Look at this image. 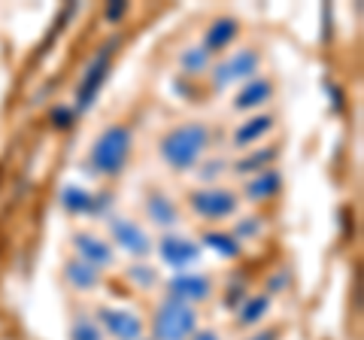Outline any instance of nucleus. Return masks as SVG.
Segmentation results:
<instances>
[{"label": "nucleus", "instance_id": "obj_12", "mask_svg": "<svg viewBox=\"0 0 364 340\" xmlns=\"http://www.w3.org/2000/svg\"><path fill=\"white\" fill-rule=\"evenodd\" d=\"M273 128H277V119H273L270 112H252V116L243 119L234 128L231 146H234V149H240V152H249V149H255V143L264 140Z\"/></svg>", "mask_w": 364, "mask_h": 340}, {"label": "nucleus", "instance_id": "obj_8", "mask_svg": "<svg viewBox=\"0 0 364 340\" xmlns=\"http://www.w3.org/2000/svg\"><path fill=\"white\" fill-rule=\"evenodd\" d=\"M158 258L167 265V267H173V274H182V270H188V267H195L200 262V243L198 240H191L188 234H179V231H167L158 237Z\"/></svg>", "mask_w": 364, "mask_h": 340}, {"label": "nucleus", "instance_id": "obj_6", "mask_svg": "<svg viewBox=\"0 0 364 340\" xmlns=\"http://www.w3.org/2000/svg\"><path fill=\"white\" fill-rule=\"evenodd\" d=\"M107 231H109L112 246H119L122 253H128L131 258H149L155 253V240L136 219L107 216Z\"/></svg>", "mask_w": 364, "mask_h": 340}, {"label": "nucleus", "instance_id": "obj_30", "mask_svg": "<svg viewBox=\"0 0 364 340\" xmlns=\"http://www.w3.org/2000/svg\"><path fill=\"white\" fill-rule=\"evenodd\" d=\"M188 340H222V334H219V331H213V328H198V331L191 334Z\"/></svg>", "mask_w": 364, "mask_h": 340}, {"label": "nucleus", "instance_id": "obj_2", "mask_svg": "<svg viewBox=\"0 0 364 340\" xmlns=\"http://www.w3.org/2000/svg\"><path fill=\"white\" fill-rule=\"evenodd\" d=\"M134 149V134L128 131V124H107L104 131L95 137L88 149V167L95 176L116 179L131 161Z\"/></svg>", "mask_w": 364, "mask_h": 340}, {"label": "nucleus", "instance_id": "obj_15", "mask_svg": "<svg viewBox=\"0 0 364 340\" xmlns=\"http://www.w3.org/2000/svg\"><path fill=\"white\" fill-rule=\"evenodd\" d=\"M58 203L70 216H97L107 207V195H91L82 186H64L58 191Z\"/></svg>", "mask_w": 364, "mask_h": 340}, {"label": "nucleus", "instance_id": "obj_14", "mask_svg": "<svg viewBox=\"0 0 364 340\" xmlns=\"http://www.w3.org/2000/svg\"><path fill=\"white\" fill-rule=\"evenodd\" d=\"M240 37V25H237V18L231 16H215L207 31H203V37H200V49L210 55H222L225 49H231V43Z\"/></svg>", "mask_w": 364, "mask_h": 340}, {"label": "nucleus", "instance_id": "obj_11", "mask_svg": "<svg viewBox=\"0 0 364 340\" xmlns=\"http://www.w3.org/2000/svg\"><path fill=\"white\" fill-rule=\"evenodd\" d=\"M213 294V280L207 274H198V270H182L167 280V298H176L188 307H198V304L210 301Z\"/></svg>", "mask_w": 364, "mask_h": 340}, {"label": "nucleus", "instance_id": "obj_13", "mask_svg": "<svg viewBox=\"0 0 364 340\" xmlns=\"http://www.w3.org/2000/svg\"><path fill=\"white\" fill-rule=\"evenodd\" d=\"M143 213H146V219H149L158 231H176V225H179V203L164 195V191H149L143 201Z\"/></svg>", "mask_w": 364, "mask_h": 340}, {"label": "nucleus", "instance_id": "obj_10", "mask_svg": "<svg viewBox=\"0 0 364 340\" xmlns=\"http://www.w3.org/2000/svg\"><path fill=\"white\" fill-rule=\"evenodd\" d=\"M70 246H73V258L91 265L95 270H100V274H104V267L116 265V249L109 246V240L97 237L95 231H76L70 237Z\"/></svg>", "mask_w": 364, "mask_h": 340}, {"label": "nucleus", "instance_id": "obj_28", "mask_svg": "<svg viewBox=\"0 0 364 340\" xmlns=\"http://www.w3.org/2000/svg\"><path fill=\"white\" fill-rule=\"evenodd\" d=\"M124 16H128V4H122V0H119V4H109L104 9V18L109 21V25H116V21H122Z\"/></svg>", "mask_w": 364, "mask_h": 340}, {"label": "nucleus", "instance_id": "obj_17", "mask_svg": "<svg viewBox=\"0 0 364 340\" xmlns=\"http://www.w3.org/2000/svg\"><path fill=\"white\" fill-rule=\"evenodd\" d=\"M273 97V83L267 76H252L249 83L240 85V92L234 95V110L237 112H255L258 107H264Z\"/></svg>", "mask_w": 364, "mask_h": 340}, {"label": "nucleus", "instance_id": "obj_4", "mask_svg": "<svg viewBox=\"0 0 364 340\" xmlns=\"http://www.w3.org/2000/svg\"><path fill=\"white\" fill-rule=\"evenodd\" d=\"M198 331V310L176 298H164L152 313V340H188Z\"/></svg>", "mask_w": 364, "mask_h": 340}, {"label": "nucleus", "instance_id": "obj_18", "mask_svg": "<svg viewBox=\"0 0 364 340\" xmlns=\"http://www.w3.org/2000/svg\"><path fill=\"white\" fill-rule=\"evenodd\" d=\"M64 280H67V286L70 289H76V292H95L100 282H104V274L100 270H95L91 265H85V262H79V258H67L64 262Z\"/></svg>", "mask_w": 364, "mask_h": 340}, {"label": "nucleus", "instance_id": "obj_29", "mask_svg": "<svg viewBox=\"0 0 364 340\" xmlns=\"http://www.w3.org/2000/svg\"><path fill=\"white\" fill-rule=\"evenodd\" d=\"M243 340H279V328H261V331L255 334H249Z\"/></svg>", "mask_w": 364, "mask_h": 340}, {"label": "nucleus", "instance_id": "obj_16", "mask_svg": "<svg viewBox=\"0 0 364 340\" xmlns=\"http://www.w3.org/2000/svg\"><path fill=\"white\" fill-rule=\"evenodd\" d=\"M279 188H282V174L277 167H267V170H261V174L246 176L243 198L249 203H267V201H273L279 195Z\"/></svg>", "mask_w": 364, "mask_h": 340}, {"label": "nucleus", "instance_id": "obj_19", "mask_svg": "<svg viewBox=\"0 0 364 340\" xmlns=\"http://www.w3.org/2000/svg\"><path fill=\"white\" fill-rule=\"evenodd\" d=\"M279 158V149L277 146H258V149H249L243 152L237 161L231 164V170L237 176H252V174H261V170L273 167V161Z\"/></svg>", "mask_w": 364, "mask_h": 340}, {"label": "nucleus", "instance_id": "obj_27", "mask_svg": "<svg viewBox=\"0 0 364 340\" xmlns=\"http://www.w3.org/2000/svg\"><path fill=\"white\" fill-rule=\"evenodd\" d=\"M52 122H55V128H70L73 124V110L70 107H55L52 110Z\"/></svg>", "mask_w": 364, "mask_h": 340}, {"label": "nucleus", "instance_id": "obj_25", "mask_svg": "<svg viewBox=\"0 0 364 340\" xmlns=\"http://www.w3.org/2000/svg\"><path fill=\"white\" fill-rule=\"evenodd\" d=\"M128 280L134 282V286H140V289H149V286L158 282V270L146 267V265H136V267L128 270Z\"/></svg>", "mask_w": 364, "mask_h": 340}, {"label": "nucleus", "instance_id": "obj_22", "mask_svg": "<svg viewBox=\"0 0 364 340\" xmlns=\"http://www.w3.org/2000/svg\"><path fill=\"white\" fill-rule=\"evenodd\" d=\"M179 67H182L186 76H200V73H207L213 64H210V55L200 46H191V49H186L179 55Z\"/></svg>", "mask_w": 364, "mask_h": 340}, {"label": "nucleus", "instance_id": "obj_20", "mask_svg": "<svg viewBox=\"0 0 364 340\" xmlns=\"http://www.w3.org/2000/svg\"><path fill=\"white\" fill-rule=\"evenodd\" d=\"M270 294L258 292V294H246V301L237 307V328H252L258 325L264 316L270 313Z\"/></svg>", "mask_w": 364, "mask_h": 340}, {"label": "nucleus", "instance_id": "obj_5", "mask_svg": "<svg viewBox=\"0 0 364 340\" xmlns=\"http://www.w3.org/2000/svg\"><path fill=\"white\" fill-rule=\"evenodd\" d=\"M188 210L203 222H225L240 213V198L231 188L203 186V188L188 191Z\"/></svg>", "mask_w": 364, "mask_h": 340}, {"label": "nucleus", "instance_id": "obj_9", "mask_svg": "<svg viewBox=\"0 0 364 340\" xmlns=\"http://www.w3.org/2000/svg\"><path fill=\"white\" fill-rule=\"evenodd\" d=\"M97 325L104 337L109 340H146V325L140 319L136 310H128V307H100L97 310Z\"/></svg>", "mask_w": 364, "mask_h": 340}, {"label": "nucleus", "instance_id": "obj_7", "mask_svg": "<svg viewBox=\"0 0 364 340\" xmlns=\"http://www.w3.org/2000/svg\"><path fill=\"white\" fill-rule=\"evenodd\" d=\"M109 67H112V49L100 46L88 58L85 70H82V79H79V85H76V110H91L95 107L97 95L104 92V85L109 79Z\"/></svg>", "mask_w": 364, "mask_h": 340}, {"label": "nucleus", "instance_id": "obj_23", "mask_svg": "<svg viewBox=\"0 0 364 340\" xmlns=\"http://www.w3.org/2000/svg\"><path fill=\"white\" fill-rule=\"evenodd\" d=\"M70 340H107V337H104V331H100L95 316L79 313L76 319L70 322Z\"/></svg>", "mask_w": 364, "mask_h": 340}, {"label": "nucleus", "instance_id": "obj_21", "mask_svg": "<svg viewBox=\"0 0 364 340\" xmlns=\"http://www.w3.org/2000/svg\"><path fill=\"white\" fill-rule=\"evenodd\" d=\"M203 246L213 249V253L222 255V258H240V253H243L240 240H237L231 231H203L200 234V249Z\"/></svg>", "mask_w": 364, "mask_h": 340}, {"label": "nucleus", "instance_id": "obj_1", "mask_svg": "<svg viewBox=\"0 0 364 340\" xmlns=\"http://www.w3.org/2000/svg\"><path fill=\"white\" fill-rule=\"evenodd\" d=\"M213 131L207 122H182L161 134L158 140V158L173 170V174H188L195 170L203 155H210Z\"/></svg>", "mask_w": 364, "mask_h": 340}, {"label": "nucleus", "instance_id": "obj_26", "mask_svg": "<svg viewBox=\"0 0 364 340\" xmlns=\"http://www.w3.org/2000/svg\"><path fill=\"white\" fill-rule=\"evenodd\" d=\"M222 170H231V164L225 161V158H219V161H207V164H200V183H213V179H219L222 176Z\"/></svg>", "mask_w": 364, "mask_h": 340}, {"label": "nucleus", "instance_id": "obj_31", "mask_svg": "<svg viewBox=\"0 0 364 340\" xmlns=\"http://www.w3.org/2000/svg\"><path fill=\"white\" fill-rule=\"evenodd\" d=\"M277 286H279V289L289 286V270H282V274H273V277H270V289H277Z\"/></svg>", "mask_w": 364, "mask_h": 340}, {"label": "nucleus", "instance_id": "obj_24", "mask_svg": "<svg viewBox=\"0 0 364 340\" xmlns=\"http://www.w3.org/2000/svg\"><path fill=\"white\" fill-rule=\"evenodd\" d=\"M261 231H264V219L261 216H243V219H237V225H234L237 240H255V237H261Z\"/></svg>", "mask_w": 364, "mask_h": 340}, {"label": "nucleus", "instance_id": "obj_3", "mask_svg": "<svg viewBox=\"0 0 364 340\" xmlns=\"http://www.w3.org/2000/svg\"><path fill=\"white\" fill-rule=\"evenodd\" d=\"M261 70V52L252 46H243V49H234L222 55L219 61L210 67V85L213 92H225L231 85H243L249 83L252 76H258Z\"/></svg>", "mask_w": 364, "mask_h": 340}]
</instances>
